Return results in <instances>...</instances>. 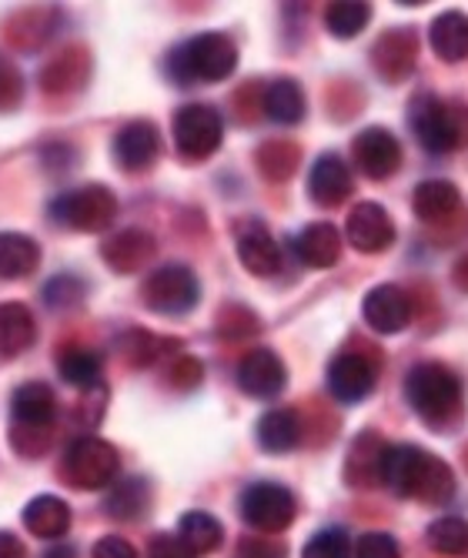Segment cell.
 Instances as JSON below:
<instances>
[{"instance_id":"6da1fadb","label":"cell","mask_w":468,"mask_h":558,"mask_svg":"<svg viewBox=\"0 0 468 558\" xmlns=\"http://www.w3.org/2000/svg\"><path fill=\"white\" fill-rule=\"evenodd\" d=\"M379 482L398 498L422 505H442L455 495V475L439 454L419 445H385Z\"/></svg>"},{"instance_id":"7a4b0ae2","label":"cell","mask_w":468,"mask_h":558,"mask_svg":"<svg viewBox=\"0 0 468 558\" xmlns=\"http://www.w3.org/2000/svg\"><path fill=\"white\" fill-rule=\"evenodd\" d=\"M405 398L411 412L435 432H452L461 422L465 391L458 375L442 362L415 365L405 378Z\"/></svg>"},{"instance_id":"3957f363","label":"cell","mask_w":468,"mask_h":558,"mask_svg":"<svg viewBox=\"0 0 468 558\" xmlns=\"http://www.w3.org/2000/svg\"><path fill=\"white\" fill-rule=\"evenodd\" d=\"M408 128L432 155H452V150L468 144V108L461 100L422 90L408 105Z\"/></svg>"},{"instance_id":"277c9868","label":"cell","mask_w":468,"mask_h":558,"mask_svg":"<svg viewBox=\"0 0 468 558\" xmlns=\"http://www.w3.org/2000/svg\"><path fill=\"white\" fill-rule=\"evenodd\" d=\"M238 68V47L228 34L207 31L171 50L168 71L178 84H221Z\"/></svg>"},{"instance_id":"5b68a950","label":"cell","mask_w":468,"mask_h":558,"mask_svg":"<svg viewBox=\"0 0 468 558\" xmlns=\"http://www.w3.org/2000/svg\"><path fill=\"white\" fill-rule=\"evenodd\" d=\"M50 218L71 231L97 234L118 218V197L104 184H84L50 201Z\"/></svg>"},{"instance_id":"8992f818","label":"cell","mask_w":468,"mask_h":558,"mask_svg":"<svg viewBox=\"0 0 468 558\" xmlns=\"http://www.w3.org/2000/svg\"><path fill=\"white\" fill-rule=\"evenodd\" d=\"M118 469H121V459L115 445L94 435H81L64 451L61 478L81 492H91V488H108L118 478Z\"/></svg>"},{"instance_id":"52a82bcc","label":"cell","mask_w":468,"mask_h":558,"mask_svg":"<svg viewBox=\"0 0 468 558\" xmlns=\"http://www.w3.org/2000/svg\"><path fill=\"white\" fill-rule=\"evenodd\" d=\"M201 298L197 275L184 265H165L158 271H151L141 284V301L144 308L165 318L188 315Z\"/></svg>"},{"instance_id":"ba28073f","label":"cell","mask_w":468,"mask_h":558,"mask_svg":"<svg viewBox=\"0 0 468 558\" xmlns=\"http://www.w3.org/2000/svg\"><path fill=\"white\" fill-rule=\"evenodd\" d=\"M238 512L244 519V525H251L254 532H265V535H275V532H285L295 515H298V501L295 495L278 485V482H254L241 492L238 498Z\"/></svg>"},{"instance_id":"9c48e42d","label":"cell","mask_w":468,"mask_h":558,"mask_svg":"<svg viewBox=\"0 0 468 558\" xmlns=\"http://www.w3.org/2000/svg\"><path fill=\"white\" fill-rule=\"evenodd\" d=\"M175 147L184 161H204L221 147L225 124L212 105H184L175 114Z\"/></svg>"},{"instance_id":"30bf717a","label":"cell","mask_w":468,"mask_h":558,"mask_svg":"<svg viewBox=\"0 0 468 558\" xmlns=\"http://www.w3.org/2000/svg\"><path fill=\"white\" fill-rule=\"evenodd\" d=\"M355 168L369 181H385L401 168V144L388 128H365L351 141Z\"/></svg>"},{"instance_id":"8fae6325","label":"cell","mask_w":468,"mask_h":558,"mask_svg":"<svg viewBox=\"0 0 468 558\" xmlns=\"http://www.w3.org/2000/svg\"><path fill=\"white\" fill-rule=\"evenodd\" d=\"M345 238L355 251H361V255H382V251H388L395 241V225L382 205H375V201H361V205L351 208V215L345 221Z\"/></svg>"},{"instance_id":"7c38bea8","label":"cell","mask_w":468,"mask_h":558,"mask_svg":"<svg viewBox=\"0 0 468 558\" xmlns=\"http://www.w3.org/2000/svg\"><path fill=\"white\" fill-rule=\"evenodd\" d=\"M235 247H238V262L257 275V278H272L281 271V247L272 238V231L257 221V218H244L235 228Z\"/></svg>"},{"instance_id":"4fadbf2b","label":"cell","mask_w":468,"mask_h":558,"mask_svg":"<svg viewBox=\"0 0 468 558\" xmlns=\"http://www.w3.org/2000/svg\"><path fill=\"white\" fill-rule=\"evenodd\" d=\"M238 385L251 398H275L288 385V368L272 348H254L238 362Z\"/></svg>"},{"instance_id":"5bb4252c","label":"cell","mask_w":468,"mask_h":558,"mask_svg":"<svg viewBox=\"0 0 468 558\" xmlns=\"http://www.w3.org/2000/svg\"><path fill=\"white\" fill-rule=\"evenodd\" d=\"M328 391L341 401V404H355L365 401L375 391V368L365 354L355 351H341L328 365Z\"/></svg>"},{"instance_id":"9a60e30c","label":"cell","mask_w":468,"mask_h":558,"mask_svg":"<svg viewBox=\"0 0 468 558\" xmlns=\"http://www.w3.org/2000/svg\"><path fill=\"white\" fill-rule=\"evenodd\" d=\"M365 325L379 335H398L411 322V298L398 284H379L361 301Z\"/></svg>"},{"instance_id":"2e32d148","label":"cell","mask_w":468,"mask_h":558,"mask_svg":"<svg viewBox=\"0 0 468 558\" xmlns=\"http://www.w3.org/2000/svg\"><path fill=\"white\" fill-rule=\"evenodd\" d=\"M351 191H355L351 168L338 155H332V150L319 155L315 165H311V171H308L311 201H315L319 208H338V205H345Z\"/></svg>"},{"instance_id":"e0dca14e","label":"cell","mask_w":468,"mask_h":558,"mask_svg":"<svg viewBox=\"0 0 468 558\" xmlns=\"http://www.w3.org/2000/svg\"><path fill=\"white\" fill-rule=\"evenodd\" d=\"M161 155V131L151 121H131L115 134V161L124 171H147Z\"/></svg>"},{"instance_id":"ac0fdd59","label":"cell","mask_w":468,"mask_h":558,"mask_svg":"<svg viewBox=\"0 0 468 558\" xmlns=\"http://www.w3.org/2000/svg\"><path fill=\"white\" fill-rule=\"evenodd\" d=\"M11 415L14 425L24 428H50L58 418V395L44 381H27L11 395Z\"/></svg>"},{"instance_id":"d6986e66","label":"cell","mask_w":468,"mask_h":558,"mask_svg":"<svg viewBox=\"0 0 468 558\" xmlns=\"http://www.w3.org/2000/svg\"><path fill=\"white\" fill-rule=\"evenodd\" d=\"M154 251H158V247H154V238L147 231L128 228V231L115 234L108 244H104L100 255H104V262H108L115 271L134 275V271H141L154 258Z\"/></svg>"},{"instance_id":"ffe728a7","label":"cell","mask_w":468,"mask_h":558,"mask_svg":"<svg viewBox=\"0 0 468 558\" xmlns=\"http://www.w3.org/2000/svg\"><path fill=\"white\" fill-rule=\"evenodd\" d=\"M295 251L308 268H332L341 258V234L335 225L315 221L301 228V234L295 238Z\"/></svg>"},{"instance_id":"44dd1931","label":"cell","mask_w":468,"mask_h":558,"mask_svg":"<svg viewBox=\"0 0 468 558\" xmlns=\"http://www.w3.org/2000/svg\"><path fill=\"white\" fill-rule=\"evenodd\" d=\"M24 525H27L31 535L47 538V542L68 535V529H71V509H68V501H61L58 495H37L34 501H27Z\"/></svg>"},{"instance_id":"7402d4cb","label":"cell","mask_w":468,"mask_h":558,"mask_svg":"<svg viewBox=\"0 0 468 558\" xmlns=\"http://www.w3.org/2000/svg\"><path fill=\"white\" fill-rule=\"evenodd\" d=\"M40 265V244L21 231H0V278L21 281Z\"/></svg>"},{"instance_id":"603a6c76","label":"cell","mask_w":468,"mask_h":558,"mask_svg":"<svg viewBox=\"0 0 468 558\" xmlns=\"http://www.w3.org/2000/svg\"><path fill=\"white\" fill-rule=\"evenodd\" d=\"M254 438L262 445V451L268 454H285L291 448H298L301 441V422L291 409H272L257 418V428H254Z\"/></svg>"},{"instance_id":"cb8c5ba5","label":"cell","mask_w":468,"mask_h":558,"mask_svg":"<svg viewBox=\"0 0 468 558\" xmlns=\"http://www.w3.org/2000/svg\"><path fill=\"white\" fill-rule=\"evenodd\" d=\"M432 50L445 64H458L468 58V17L461 11H445L432 21L429 31Z\"/></svg>"},{"instance_id":"d4e9b609","label":"cell","mask_w":468,"mask_h":558,"mask_svg":"<svg viewBox=\"0 0 468 558\" xmlns=\"http://www.w3.org/2000/svg\"><path fill=\"white\" fill-rule=\"evenodd\" d=\"M37 338V325H34V315L31 308H24L21 301H4L0 304V354H14L27 351Z\"/></svg>"},{"instance_id":"484cf974","label":"cell","mask_w":468,"mask_h":558,"mask_svg":"<svg viewBox=\"0 0 468 558\" xmlns=\"http://www.w3.org/2000/svg\"><path fill=\"white\" fill-rule=\"evenodd\" d=\"M415 54H419V40L411 31H392L375 44V68L382 77H405L415 68Z\"/></svg>"},{"instance_id":"4316f807","label":"cell","mask_w":468,"mask_h":558,"mask_svg":"<svg viewBox=\"0 0 468 558\" xmlns=\"http://www.w3.org/2000/svg\"><path fill=\"white\" fill-rule=\"evenodd\" d=\"M458 208V187L445 178L422 181L411 194V211L422 221H442Z\"/></svg>"},{"instance_id":"83f0119b","label":"cell","mask_w":468,"mask_h":558,"mask_svg":"<svg viewBox=\"0 0 468 558\" xmlns=\"http://www.w3.org/2000/svg\"><path fill=\"white\" fill-rule=\"evenodd\" d=\"M58 372L68 385L74 388H84V391H94L100 388V375H104V365H100V354L91 351V348H64L58 351Z\"/></svg>"},{"instance_id":"f1b7e54d","label":"cell","mask_w":468,"mask_h":558,"mask_svg":"<svg viewBox=\"0 0 468 558\" xmlns=\"http://www.w3.org/2000/svg\"><path fill=\"white\" fill-rule=\"evenodd\" d=\"M178 538L194 551V555H212L221 548L225 542V529L215 515L207 512H188L181 522H178Z\"/></svg>"},{"instance_id":"f546056e","label":"cell","mask_w":468,"mask_h":558,"mask_svg":"<svg viewBox=\"0 0 468 558\" xmlns=\"http://www.w3.org/2000/svg\"><path fill=\"white\" fill-rule=\"evenodd\" d=\"M265 114L275 124H298L304 118V94H301L298 81L278 77L275 84H268V90H265Z\"/></svg>"},{"instance_id":"4dcf8cb0","label":"cell","mask_w":468,"mask_h":558,"mask_svg":"<svg viewBox=\"0 0 468 558\" xmlns=\"http://www.w3.org/2000/svg\"><path fill=\"white\" fill-rule=\"evenodd\" d=\"M369 21H372V8L358 4V0H341V4H328V11H325V27L338 40L358 37L361 31L369 27Z\"/></svg>"},{"instance_id":"1f68e13d","label":"cell","mask_w":468,"mask_h":558,"mask_svg":"<svg viewBox=\"0 0 468 558\" xmlns=\"http://www.w3.org/2000/svg\"><path fill=\"white\" fill-rule=\"evenodd\" d=\"M429 545L448 558H468V522L458 515H442L429 525Z\"/></svg>"},{"instance_id":"d6a6232c","label":"cell","mask_w":468,"mask_h":558,"mask_svg":"<svg viewBox=\"0 0 468 558\" xmlns=\"http://www.w3.org/2000/svg\"><path fill=\"white\" fill-rule=\"evenodd\" d=\"M147 501H151V495H147V482H141V478H128V482H121V485L108 495V501H104V509H108V515H111V519L131 522V519H137V515L147 509Z\"/></svg>"},{"instance_id":"836d02e7","label":"cell","mask_w":468,"mask_h":558,"mask_svg":"<svg viewBox=\"0 0 468 558\" xmlns=\"http://www.w3.org/2000/svg\"><path fill=\"white\" fill-rule=\"evenodd\" d=\"M301 558H355V545H351L345 529L332 525V529H322L304 542Z\"/></svg>"},{"instance_id":"e575fe53","label":"cell","mask_w":468,"mask_h":558,"mask_svg":"<svg viewBox=\"0 0 468 558\" xmlns=\"http://www.w3.org/2000/svg\"><path fill=\"white\" fill-rule=\"evenodd\" d=\"M81 298H84V284L71 275H61L44 288V301L50 308H74Z\"/></svg>"},{"instance_id":"d590c367","label":"cell","mask_w":468,"mask_h":558,"mask_svg":"<svg viewBox=\"0 0 468 558\" xmlns=\"http://www.w3.org/2000/svg\"><path fill=\"white\" fill-rule=\"evenodd\" d=\"M295 161H298V150H295V147L275 144V147H265V150H262V171H265V178H272V181L291 178Z\"/></svg>"},{"instance_id":"8d00e7d4","label":"cell","mask_w":468,"mask_h":558,"mask_svg":"<svg viewBox=\"0 0 468 558\" xmlns=\"http://www.w3.org/2000/svg\"><path fill=\"white\" fill-rule=\"evenodd\" d=\"M355 558H401V548L388 532H369L355 542Z\"/></svg>"},{"instance_id":"74e56055","label":"cell","mask_w":468,"mask_h":558,"mask_svg":"<svg viewBox=\"0 0 468 558\" xmlns=\"http://www.w3.org/2000/svg\"><path fill=\"white\" fill-rule=\"evenodd\" d=\"M11 441L21 454L27 459H37L50 448V428H24V425H11Z\"/></svg>"},{"instance_id":"f35d334b","label":"cell","mask_w":468,"mask_h":558,"mask_svg":"<svg viewBox=\"0 0 468 558\" xmlns=\"http://www.w3.org/2000/svg\"><path fill=\"white\" fill-rule=\"evenodd\" d=\"M158 341H154L151 335H144V331H131L124 341H121V351L128 354V362L131 365H151L154 359H158Z\"/></svg>"},{"instance_id":"ab89813d","label":"cell","mask_w":468,"mask_h":558,"mask_svg":"<svg viewBox=\"0 0 468 558\" xmlns=\"http://www.w3.org/2000/svg\"><path fill=\"white\" fill-rule=\"evenodd\" d=\"M147 558H194V551L178 535H154L147 545Z\"/></svg>"},{"instance_id":"60d3db41","label":"cell","mask_w":468,"mask_h":558,"mask_svg":"<svg viewBox=\"0 0 468 558\" xmlns=\"http://www.w3.org/2000/svg\"><path fill=\"white\" fill-rule=\"evenodd\" d=\"M91 558H137V551H134V545H131L128 538H121V535H104V538L94 542Z\"/></svg>"},{"instance_id":"b9f144b4","label":"cell","mask_w":468,"mask_h":558,"mask_svg":"<svg viewBox=\"0 0 468 558\" xmlns=\"http://www.w3.org/2000/svg\"><path fill=\"white\" fill-rule=\"evenodd\" d=\"M238 558H285V545L268 538H241Z\"/></svg>"},{"instance_id":"7bdbcfd3","label":"cell","mask_w":468,"mask_h":558,"mask_svg":"<svg viewBox=\"0 0 468 558\" xmlns=\"http://www.w3.org/2000/svg\"><path fill=\"white\" fill-rule=\"evenodd\" d=\"M201 365L194 362V359H181L178 365H175V372H171V378L178 381V385H184V388H191V385H197L201 381Z\"/></svg>"},{"instance_id":"ee69618b","label":"cell","mask_w":468,"mask_h":558,"mask_svg":"<svg viewBox=\"0 0 468 558\" xmlns=\"http://www.w3.org/2000/svg\"><path fill=\"white\" fill-rule=\"evenodd\" d=\"M0 558H27V548L14 532H0Z\"/></svg>"},{"instance_id":"f6af8a7d","label":"cell","mask_w":468,"mask_h":558,"mask_svg":"<svg viewBox=\"0 0 468 558\" xmlns=\"http://www.w3.org/2000/svg\"><path fill=\"white\" fill-rule=\"evenodd\" d=\"M8 87L11 90H21V77H17V71H11L4 61H0V108L11 105V100H8Z\"/></svg>"},{"instance_id":"bcb514c9","label":"cell","mask_w":468,"mask_h":558,"mask_svg":"<svg viewBox=\"0 0 468 558\" xmlns=\"http://www.w3.org/2000/svg\"><path fill=\"white\" fill-rule=\"evenodd\" d=\"M455 284L468 291V255H465V258H461V262L455 265Z\"/></svg>"}]
</instances>
